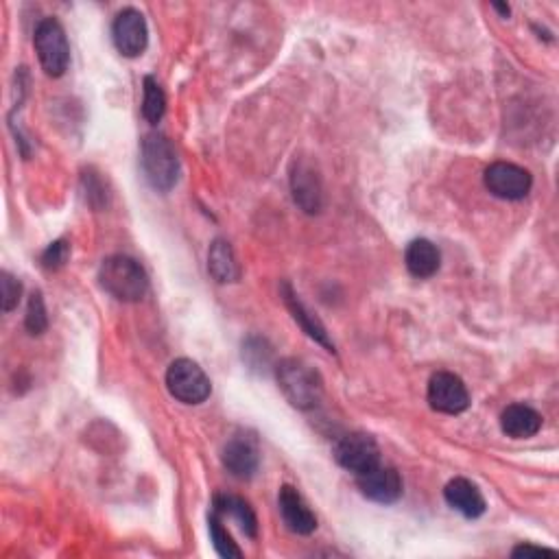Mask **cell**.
Returning a JSON list of instances; mask_svg holds the SVG:
<instances>
[{"instance_id": "obj_1", "label": "cell", "mask_w": 559, "mask_h": 559, "mask_svg": "<svg viewBox=\"0 0 559 559\" xmlns=\"http://www.w3.org/2000/svg\"><path fill=\"white\" fill-rule=\"evenodd\" d=\"M276 378L284 398L295 409H317L321 398H324V380H321L315 367L300 359H282L280 363H276Z\"/></svg>"}, {"instance_id": "obj_2", "label": "cell", "mask_w": 559, "mask_h": 559, "mask_svg": "<svg viewBox=\"0 0 559 559\" xmlns=\"http://www.w3.org/2000/svg\"><path fill=\"white\" fill-rule=\"evenodd\" d=\"M99 280L107 293L116 297L118 302L127 304L140 302L149 291V278L145 269L140 267L138 260L123 254L103 260L99 269Z\"/></svg>"}, {"instance_id": "obj_3", "label": "cell", "mask_w": 559, "mask_h": 559, "mask_svg": "<svg viewBox=\"0 0 559 559\" xmlns=\"http://www.w3.org/2000/svg\"><path fill=\"white\" fill-rule=\"evenodd\" d=\"M140 164L147 182L160 193H169L180 180V158L171 140L162 134H147L142 140Z\"/></svg>"}, {"instance_id": "obj_4", "label": "cell", "mask_w": 559, "mask_h": 559, "mask_svg": "<svg viewBox=\"0 0 559 559\" xmlns=\"http://www.w3.org/2000/svg\"><path fill=\"white\" fill-rule=\"evenodd\" d=\"M33 44L44 73L49 77H62L70 64V44L64 27L53 18L42 20L35 27Z\"/></svg>"}, {"instance_id": "obj_5", "label": "cell", "mask_w": 559, "mask_h": 559, "mask_svg": "<svg viewBox=\"0 0 559 559\" xmlns=\"http://www.w3.org/2000/svg\"><path fill=\"white\" fill-rule=\"evenodd\" d=\"M166 389L184 404H201L210 398L212 383L195 361L177 359L166 370Z\"/></svg>"}, {"instance_id": "obj_6", "label": "cell", "mask_w": 559, "mask_h": 559, "mask_svg": "<svg viewBox=\"0 0 559 559\" xmlns=\"http://www.w3.org/2000/svg\"><path fill=\"white\" fill-rule=\"evenodd\" d=\"M485 188L498 199L520 201L531 193L533 177L527 169L511 162H494L485 169Z\"/></svg>"}, {"instance_id": "obj_7", "label": "cell", "mask_w": 559, "mask_h": 559, "mask_svg": "<svg viewBox=\"0 0 559 559\" xmlns=\"http://www.w3.org/2000/svg\"><path fill=\"white\" fill-rule=\"evenodd\" d=\"M335 459L341 468L359 474L372 470L380 463V450L372 435L367 433H348L343 435L335 446Z\"/></svg>"}, {"instance_id": "obj_8", "label": "cell", "mask_w": 559, "mask_h": 559, "mask_svg": "<svg viewBox=\"0 0 559 559\" xmlns=\"http://www.w3.org/2000/svg\"><path fill=\"white\" fill-rule=\"evenodd\" d=\"M428 404L439 413L459 415L470 407V391L457 374L437 372L428 380Z\"/></svg>"}, {"instance_id": "obj_9", "label": "cell", "mask_w": 559, "mask_h": 559, "mask_svg": "<svg viewBox=\"0 0 559 559\" xmlns=\"http://www.w3.org/2000/svg\"><path fill=\"white\" fill-rule=\"evenodd\" d=\"M291 193L295 204L306 214H319L324 208V186L315 171V164L306 158H297L291 164Z\"/></svg>"}, {"instance_id": "obj_10", "label": "cell", "mask_w": 559, "mask_h": 559, "mask_svg": "<svg viewBox=\"0 0 559 559\" xmlns=\"http://www.w3.org/2000/svg\"><path fill=\"white\" fill-rule=\"evenodd\" d=\"M112 38L118 53L125 57H138L147 51L149 44V29L147 20L138 9L127 7L114 18Z\"/></svg>"}, {"instance_id": "obj_11", "label": "cell", "mask_w": 559, "mask_h": 559, "mask_svg": "<svg viewBox=\"0 0 559 559\" xmlns=\"http://www.w3.org/2000/svg\"><path fill=\"white\" fill-rule=\"evenodd\" d=\"M356 485H359L363 496L380 505H391L400 501L404 492L400 474L394 468L383 466V463H378L372 470L359 474V477H356Z\"/></svg>"}, {"instance_id": "obj_12", "label": "cell", "mask_w": 559, "mask_h": 559, "mask_svg": "<svg viewBox=\"0 0 559 559\" xmlns=\"http://www.w3.org/2000/svg\"><path fill=\"white\" fill-rule=\"evenodd\" d=\"M223 466L236 479H252L260 466L256 439L247 435H234L223 448Z\"/></svg>"}, {"instance_id": "obj_13", "label": "cell", "mask_w": 559, "mask_h": 559, "mask_svg": "<svg viewBox=\"0 0 559 559\" xmlns=\"http://www.w3.org/2000/svg\"><path fill=\"white\" fill-rule=\"evenodd\" d=\"M278 505L284 525L297 535H311L317 529V518L308 505L304 503L302 494L293 485H282L278 494Z\"/></svg>"}, {"instance_id": "obj_14", "label": "cell", "mask_w": 559, "mask_h": 559, "mask_svg": "<svg viewBox=\"0 0 559 559\" xmlns=\"http://www.w3.org/2000/svg\"><path fill=\"white\" fill-rule=\"evenodd\" d=\"M280 295H282L284 304H287L289 313L293 315V319L297 321V324L302 326V330L306 332V335L311 337L313 341L321 343V346H324L328 352H335V343L330 341V335H328L326 326L321 324L317 315H313L311 311H308L306 304L300 300V295L293 291V287H291L289 282H282L280 284Z\"/></svg>"}, {"instance_id": "obj_15", "label": "cell", "mask_w": 559, "mask_h": 559, "mask_svg": "<svg viewBox=\"0 0 559 559\" xmlns=\"http://www.w3.org/2000/svg\"><path fill=\"white\" fill-rule=\"evenodd\" d=\"M446 503L453 507L463 518H481L485 514V498L477 485L468 479H453L444 487Z\"/></svg>"}, {"instance_id": "obj_16", "label": "cell", "mask_w": 559, "mask_h": 559, "mask_svg": "<svg viewBox=\"0 0 559 559\" xmlns=\"http://www.w3.org/2000/svg\"><path fill=\"white\" fill-rule=\"evenodd\" d=\"M501 428L511 439H529L540 433L542 415L527 404H511L501 415Z\"/></svg>"}, {"instance_id": "obj_17", "label": "cell", "mask_w": 559, "mask_h": 559, "mask_svg": "<svg viewBox=\"0 0 559 559\" xmlns=\"http://www.w3.org/2000/svg\"><path fill=\"white\" fill-rule=\"evenodd\" d=\"M404 263H407L411 276L426 280L433 278L439 267H442V254H439V249L431 241L415 239L409 243L407 252H404Z\"/></svg>"}, {"instance_id": "obj_18", "label": "cell", "mask_w": 559, "mask_h": 559, "mask_svg": "<svg viewBox=\"0 0 559 559\" xmlns=\"http://www.w3.org/2000/svg\"><path fill=\"white\" fill-rule=\"evenodd\" d=\"M214 511L221 516H230L239 522L247 538H256L258 535V518L254 514L252 505L245 498L232 496V494H219L214 498Z\"/></svg>"}, {"instance_id": "obj_19", "label": "cell", "mask_w": 559, "mask_h": 559, "mask_svg": "<svg viewBox=\"0 0 559 559\" xmlns=\"http://www.w3.org/2000/svg\"><path fill=\"white\" fill-rule=\"evenodd\" d=\"M208 271H210V276L217 280L219 284H228V282L239 280V276H241L239 263H236V256H234L228 241L217 239L210 245Z\"/></svg>"}, {"instance_id": "obj_20", "label": "cell", "mask_w": 559, "mask_h": 559, "mask_svg": "<svg viewBox=\"0 0 559 559\" xmlns=\"http://www.w3.org/2000/svg\"><path fill=\"white\" fill-rule=\"evenodd\" d=\"M166 112V94L153 77L142 81V114L151 125H158Z\"/></svg>"}, {"instance_id": "obj_21", "label": "cell", "mask_w": 559, "mask_h": 559, "mask_svg": "<svg viewBox=\"0 0 559 559\" xmlns=\"http://www.w3.org/2000/svg\"><path fill=\"white\" fill-rule=\"evenodd\" d=\"M208 527H210V540H212L214 551H217L225 559H232V557L239 559V557H243L239 546L234 544L232 535L228 533V529L223 527L221 514H217V511H212V516L208 518Z\"/></svg>"}, {"instance_id": "obj_22", "label": "cell", "mask_w": 559, "mask_h": 559, "mask_svg": "<svg viewBox=\"0 0 559 559\" xmlns=\"http://www.w3.org/2000/svg\"><path fill=\"white\" fill-rule=\"evenodd\" d=\"M243 361L249 365V370L267 372L273 365V350L265 339L249 337L243 343Z\"/></svg>"}, {"instance_id": "obj_23", "label": "cell", "mask_w": 559, "mask_h": 559, "mask_svg": "<svg viewBox=\"0 0 559 559\" xmlns=\"http://www.w3.org/2000/svg\"><path fill=\"white\" fill-rule=\"evenodd\" d=\"M25 326L33 337L42 335V332L49 328V313H46V304H44V297L40 291L31 293V297H29Z\"/></svg>"}, {"instance_id": "obj_24", "label": "cell", "mask_w": 559, "mask_h": 559, "mask_svg": "<svg viewBox=\"0 0 559 559\" xmlns=\"http://www.w3.org/2000/svg\"><path fill=\"white\" fill-rule=\"evenodd\" d=\"M68 258H70V245L66 241H55L44 249L42 267L49 271H57L68 263Z\"/></svg>"}, {"instance_id": "obj_25", "label": "cell", "mask_w": 559, "mask_h": 559, "mask_svg": "<svg viewBox=\"0 0 559 559\" xmlns=\"http://www.w3.org/2000/svg\"><path fill=\"white\" fill-rule=\"evenodd\" d=\"M0 289H3V311L9 313L14 311L20 302V295H22V284L11 276V273L3 271L0 273Z\"/></svg>"}, {"instance_id": "obj_26", "label": "cell", "mask_w": 559, "mask_h": 559, "mask_svg": "<svg viewBox=\"0 0 559 559\" xmlns=\"http://www.w3.org/2000/svg\"><path fill=\"white\" fill-rule=\"evenodd\" d=\"M83 180V188H86V199L92 208H103L107 204V195H105V186L101 184V180L97 177V173L88 171L86 175L81 177Z\"/></svg>"}, {"instance_id": "obj_27", "label": "cell", "mask_w": 559, "mask_h": 559, "mask_svg": "<svg viewBox=\"0 0 559 559\" xmlns=\"http://www.w3.org/2000/svg\"><path fill=\"white\" fill-rule=\"evenodd\" d=\"M514 557H529V555H555L553 549H546V546H535V544H520L511 551Z\"/></svg>"}, {"instance_id": "obj_28", "label": "cell", "mask_w": 559, "mask_h": 559, "mask_svg": "<svg viewBox=\"0 0 559 559\" xmlns=\"http://www.w3.org/2000/svg\"><path fill=\"white\" fill-rule=\"evenodd\" d=\"M494 9L498 11V14H501L503 18H509V14H511V9H509V5H501V3H494Z\"/></svg>"}]
</instances>
